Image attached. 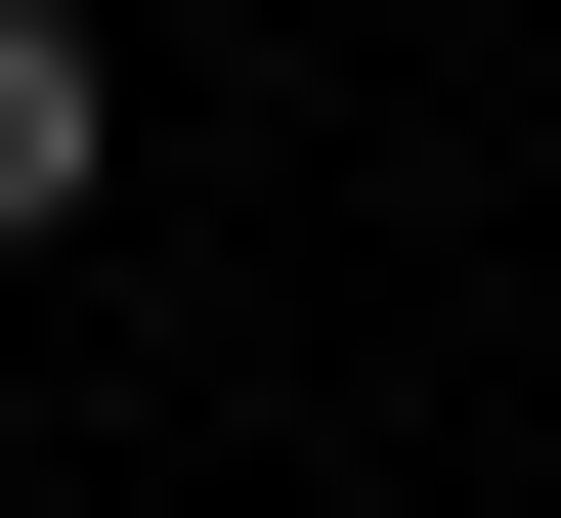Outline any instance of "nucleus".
Instances as JSON below:
<instances>
[{
  "label": "nucleus",
  "mask_w": 561,
  "mask_h": 518,
  "mask_svg": "<svg viewBox=\"0 0 561 518\" xmlns=\"http://www.w3.org/2000/svg\"><path fill=\"white\" fill-rule=\"evenodd\" d=\"M87 130H130V87H87V0H0V260L87 217Z\"/></svg>",
  "instance_id": "nucleus-1"
}]
</instances>
